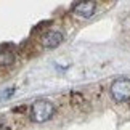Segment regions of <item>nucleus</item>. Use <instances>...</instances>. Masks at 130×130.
<instances>
[{"label": "nucleus", "mask_w": 130, "mask_h": 130, "mask_svg": "<svg viewBox=\"0 0 130 130\" xmlns=\"http://www.w3.org/2000/svg\"><path fill=\"white\" fill-rule=\"evenodd\" d=\"M29 112H31V119L34 122L42 124V122H47V121H50V119L53 117L55 106H53L52 101H48V100H37V101H34L31 104Z\"/></svg>", "instance_id": "1"}, {"label": "nucleus", "mask_w": 130, "mask_h": 130, "mask_svg": "<svg viewBox=\"0 0 130 130\" xmlns=\"http://www.w3.org/2000/svg\"><path fill=\"white\" fill-rule=\"evenodd\" d=\"M111 96L114 101H127L130 98V80L128 79H116L111 84Z\"/></svg>", "instance_id": "2"}, {"label": "nucleus", "mask_w": 130, "mask_h": 130, "mask_svg": "<svg viewBox=\"0 0 130 130\" xmlns=\"http://www.w3.org/2000/svg\"><path fill=\"white\" fill-rule=\"evenodd\" d=\"M96 2H79L74 5L72 11L80 18H90L93 16V13L96 11Z\"/></svg>", "instance_id": "3"}, {"label": "nucleus", "mask_w": 130, "mask_h": 130, "mask_svg": "<svg viewBox=\"0 0 130 130\" xmlns=\"http://www.w3.org/2000/svg\"><path fill=\"white\" fill-rule=\"evenodd\" d=\"M14 59H16V56L10 48H5V47L0 48V66H11Z\"/></svg>", "instance_id": "5"}, {"label": "nucleus", "mask_w": 130, "mask_h": 130, "mask_svg": "<svg viewBox=\"0 0 130 130\" xmlns=\"http://www.w3.org/2000/svg\"><path fill=\"white\" fill-rule=\"evenodd\" d=\"M63 39H64V36L61 31H50L42 37V45L45 48H56L63 42Z\"/></svg>", "instance_id": "4"}]
</instances>
